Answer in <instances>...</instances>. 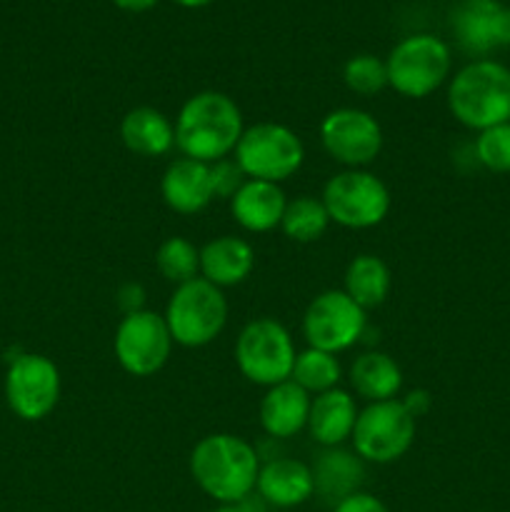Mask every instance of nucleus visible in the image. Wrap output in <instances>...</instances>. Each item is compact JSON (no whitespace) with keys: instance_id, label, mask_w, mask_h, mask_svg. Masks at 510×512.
Here are the masks:
<instances>
[{"instance_id":"6","label":"nucleus","mask_w":510,"mask_h":512,"mask_svg":"<svg viewBox=\"0 0 510 512\" xmlns=\"http://www.w3.org/2000/svg\"><path fill=\"white\" fill-rule=\"evenodd\" d=\"M295 343L288 328L275 318H255L235 340L238 370L255 385L273 388L293 375Z\"/></svg>"},{"instance_id":"29","label":"nucleus","mask_w":510,"mask_h":512,"mask_svg":"<svg viewBox=\"0 0 510 512\" xmlns=\"http://www.w3.org/2000/svg\"><path fill=\"white\" fill-rule=\"evenodd\" d=\"M475 158L493 173H510V123L480 130L475 140Z\"/></svg>"},{"instance_id":"31","label":"nucleus","mask_w":510,"mask_h":512,"mask_svg":"<svg viewBox=\"0 0 510 512\" xmlns=\"http://www.w3.org/2000/svg\"><path fill=\"white\" fill-rule=\"evenodd\" d=\"M333 512H388V508H385V503L380 498L360 490V493H353L350 498L340 500Z\"/></svg>"},{"instance_id":"20","label":"nucleus","mask_w":510,"mask_h":512,"mask_svg":"<svg viewBox=\"0 0 510 512\" xmlns=\"http://www.w3.org/2000/svg\"><path fill=\"white\" fill-rule=\"evenodd\" d=\"M363 478V460L358 458V453H350L343 448H325L313 465L315 493L333 508L340 500L360 493Z\"/></svg>"},{"instance_id":"11","label":"nucleus","mask_w":510,"mask_h":512,"mask_svg":"<svg viewBox=\"0 0 510 512\" xmlns=\"http://www.w3.org/2000/svg\"><path fill=\"white\" fill-rule=\"evenodd\" d=\"M113 348L125 373L135 378H150L168 363L173 335L163 315L153 310H135L120 320Z\"/></svg>"},{"instance_id":"35","label":"nucleus","mask_w":510,"mask_h":512,"mask_svg":"<svg viewBox=\"0 0 510 512\" xmlns=\"http://www.w3.org/2000/svg\"><path fill=\"white\" fill-rule=\"evenodd\" d=\"M178 5H183V8H205V5L215 3V0H175Z\"/></svg>"},{"instance_id":"5","label":"nucleus","mask_w":510,"mask_h":512,"mask_svg":"<svg viewBox=\"0 0 510 512\" xmlns=\"http://www.w3.org/2000/svg\"><path fill=\"white\" fill-rule=\"evenodd\" d=\"M305 160L303 140L280 123H255L243 130L235 145V163L248 180L283 183L293 178Z\"/></svg>"},{"instance_id":"1","label":"nucleus","mask_w":510,"mask_h":512,"mask_svg":"<svg viewBox=\"0 0 510 512\" xmlns=\"http://www.w3.org/2000/svg\"><path fill=\"white\" fill-rule=\"evenodd\" d=\"M243 130V113L235 100L218 90H203L180 108L175 120V145L185 158L210 165L235 153Z\"/></svg>"},{"instance_id":"25","label":"nucleus","mask_w":510,"mask_h":512,"mask_svg":"<svg viewBox=\"0 0 510 512\" xmlns=\"http://www.w3.org/2000/svg\"><path fill=\"white\" fill-rule=\"evenodd\" d=\"M328 225V210H325L323 200L313 198V195L288 200L283 220H280V230L285 233V238L295 240V243H315L323 238Z\"/></svg>"},{"instance_id":"21","label":"nucleus","mask_w":510,"mask_h":512,"mask_svg":"<svg viewBox=\"0 0 510 512\" xmlns=\"http://www.w3.org/2000/svg\"><path fill=\"white\" fill-rule=\"evenodd\" d=\"M120 138L125 148L143 158H158L173 150L175 145V125L160 110L140 105L125 113L120 123Z\"/></svg>"},{"instance_id":"26","label":"nucleus","mask_w":510,"mask_h":512,"mask_svg":"<svg viewBox=\"0 0 510 512\" xmlns=\"http://www.w3.org/2000/svg\"><path fill=\"white\" fill-rule=\"evenodd\" d=\"M340 363L333 353H325V350H315V348H305L295 355V365H293V380L295 385L305 390V393H325V390L338 388L340 383Z\"/></svg>"},{"instance_id":"23","label":"nucleus","mask_w":510,"mask_h":512,"mask_svg":"<svg viewBox=\"0 0 510 512\" xmlns=\"http://www.w3.org/2000/svg\"><path fill=\"white\" fill-rule=\"evenodd\" d=\"M350 385L368 403H383V400H395V395L400 393L403 373L388 353L368 350L350 365Z\"/></svg>"},{"instance_id":"32","label":"nucleus","mask_w":510,"mask_h":512,"mask_svg":"<svg viewBox=\"0 0 510 512\" xmlns=\"http://www.w3.org/2000/svg\"><path fill=\"white\" fill-rule=\"evenodd\" d=\"M120 298V308L125 310V315L128 313H135V310H143V300H145V293L140 285H125V288H120L118 293Z\"/></svg>"},{"instance_id":"7","label":"nucleus","mask_w":510,"mask_h":512,"mask_svg":"<svg viewBox=\"0 0 510 512\" xmlns=\"http://www.w3.org/2000/svg\"><path fill=\"white\" fill-rule=\"evenodd\" d=\"M388 85L405 98H428L450 73V48L430 33L408 35L390 50Z\"/></svg>"},{"instance_id":"16","label":"nucleus","mask_w":510,"mask_h":512,"mask_svg":"<svg viewBox=\"0 0 510 512\" xmlns=\"http://www.w3.org/2000/svg\"><path fill=\"white\" fill-rule=\"evenodd\" d=\"M310 398L293 380L273 385L260 400V425L270 440H288L308 428Z\"/></svg>"},{"instance_id":"27","label":"nucleus","mask_w":510,"mask_h":512,"mask_svg":"<svg viewBox=\"0 0 510 512\" xmlns=\"http://www.w3.org/2000/svg\"><path fill=\"white\" fill-rule=\"evenodd\" d=\"M155 268L173 285L188 283L200 273V248H195V243H190L188 238L173 235L160 243L155 253Z\"/></svg>"},{"instance_id":"14","label":"nucleus","mask_w":510,"mask_h":512,"mask_svg":"<svg viewBox=\"0 0 510 512\" xmlns=\"http://www.w3.org/2000/svg\"><path fill=\"white\" fill-rule=\"evenodd\" d=\"M165 205L180 215H195L215 200L210 165L193 158H178L165 168L160 180Z\"/></svg>"},{"instance_id":"24","label":"nucleus","mask_w":510,"mask_h":512,"mask_svg":"<svg viewBox=\"0 0 510 512\" xmlns=\"http://www.w3.org/2000/svg\"><path fill=\"white\" fill-rule=\"evenodd\" d=\"M390 285H393V275L378 255H358L350 260L348 270H345V293L363 310L383 305L390 293Z\"/></svg>"},{"instance_id":"8","label":"nucleus","mask_w":510,"mask_h":512,"mask_svg":"<svg viewBox=\"0 0 510 512\" xmlns=\"http://www.w3.org/2000/svg\"><path fill=\"white\" fill-rule=\"evenodd\" d=\"M323 205L330 223L350 230L375 228L390 210V193L378 175L363 168H348L333 175L323 188Z\"/></svg>"},{"instance_id":"12","label":"nucleus","mask_w":510,"mask_h":512,"mask_svg":"<svg viewBox=\"0 0 510 512\" xmlns=\"http://www.w3.org/2000/svg\"><path fill=\"white\" fill-rule=\"evenodd\" d=\"M5 400L20 420L38 423L48 418L60 400V370L50 358L20 353L5 373Z\"/></svg>"},{"instance_id":"28","label":"nucleus","mask_w":510,"mask_h":512,"mask_svg":"<svg viewBox=\"0 0 510 512\" xmlns=\"http://www.w3.org/2000/svg\"><path fill=\"white\" fill-rule=\"evenodd\" d=\"M343 80L353 93L375 95L388 85V68H385V60L375 55H355L345 63Z\"/></svg>"},{"instance_id":"18","label":"nucleus","mask_w":510,"mask_h":512,"mask_svg":"<svg viewBox=\"0 0 510 512\" xmlns=\"http://www.w3.org/2000/svg\"><path fill=\"white\" fill-rule=\"evenodd\" d=\"M255 268V250L248 240L220 235L200 248V278L223 288L245 283Z\"/></svg>"},{"instance_id":"15","label":"nucleus","mask_w":510,"mask_h":512,"mask_svg":"<svg viewBox=\"0 0 510 512\" xmlns=\"http://www.w3.org/2000/svg\"><path fill=\"white\" fill-rule=\"evenodd\" d=\"M255 493L273 508H295L315 495L313 468L295 458H270L260 465Z\"/></svg>"},{"instance_id":"17","label":"nucleus","mask_w":510,"mask_h":512,"mask_svg":"<svg viewBox=\"0 0 510 512\" xmlns=\"http://www.w3.org/2000/svg\"><path fill=\"white\" fill-rule=\"evenodd\" d=\"M285 205H288V198L278 183L245 180L243 188L230 198V213L235 223L248 233H268V230L280 228Z\"/></svg>"},{"instance_id":"34","label":"nucleus","mask_w":510,"mask_h":512,"mask_svg":"<svg viewBox=\"0 0 510 512\" xmlns=\"http://www.w3.org/2000/svg\"><path fill=\"white\" fill-rule=\"evenodd\" d=\"M120 10H128V13H145V10L153 8L158 0H113Z\"/></svg>"},{"instance_id":"2","label":"nucleus","mask_w":510,"mask_h":512,"mask_svg":"<svg viewBox=\"0 0 510 512\" xmlns=\"http://www.w3.org/2000/svg\"><path fill=\"white\" fill-rule=\"evenodd\" d=\"M260 455L248 440L230 433L205 435L190 453V475L215 503H240L255 490Z\"/></svg>"},{"instance_id":"3","label":"nucleus","mask_w":510,"mask_h":512,"mask_svg":"<svg viewBox=\"0 0 510 512\" xmlns=\"http://www.w3.org/2000/svg\"><path fill=\"white\" fill-rule=\"evenodd\" d=\"M448 108L458 123L473 130L510 123V70L495 60L465 65L450 80Z\"/></svg>"},{"instance_id":"19","label":"nucleus","mask_w":510,"mask_h":512,"mask_svg":"<svg viewBox=\"0 0 510 512\" xmlns=\"http://www.w3.org/2000/svg\"><path fill=\"white\" fill-rule=\"evenodd\" d=\"M358 413L355 398L348 390L333 388L315 395L308 415L310 438L323 448H340L345 440L353 438Z\"/></svg>"},{"instance_id":"22","label":"nucleus","mask_w":510,"mask_h":512,"mask_svg":"<svg viewBox=\"0 0 510 512\" xmlns=\"http://www.w3.org/2000/svg\"><path fill=\"white\" fill-rule=\"evenodd\" d=\"M503 5L498 0H463L453 10V30L460 48L470 55H485L498 48V15Z\"/></svg>"},{"instance_id":"30","label":"nucleus","mask_w":510,"mask_h":512,"mask_svg":"<svg viewBox=\"0 0 510 512\" xmlns=\"http://www.w3.org/2000/svg\"><path fill=\"white\" fill-rule=\"evenodd\" d=\"M210 180H213L215 198L230 200L240 188H243V183L248 178H245V173L240 170V165L235 163V158L233 160L223 158V160H215V163H210Z\"/></svg>"},{"instance_id":"13","label":"nucleus","mask_w":510,"mask_h":512,"mask_svg":"<svg viewBox=\"0 0 510 512\" xmlns=\"http://www.w3.org/2000/svg\"><path fill=\"white\" fill-rule=\"evenodd\" d=\"M320 143L335 163L365 168L383 150V130L368 110L338 108L330 110L320 123Z\"/></svg>"},{"instance_id":"36","label":"nucleus","mask_w":510,"mask_h":512,"mask_svg":"<svg viewBox=\"0 0 510 512\" xmlns=\"http://www.w3.org/2000/svg\"><path fill=\"white\" fill-rule=\"evenodd\" d=\"M213 512H245V510L240 508L238 503H230V505H218Z\"/></svg>"},{"instance_id":"4","label":"nucleus","mask_w":510,"mask_h":512,"mask_svg":"<svg viewBox=\"0 0 510 512\" xmlns=\"http://www.w3.org/2000/svg\"><path fill=\"white\" fill-rule=\"evenodd\" d=\"M163 318L173 343L183 348H203L223 333L228 323V300L218 285L193 278L175 285Z\"/></svg>"},{"instance_id":"9","label":"nucleus","mask_w":510,"mask_h":512,"mask_svg":"<svg viewBox=\"0 0 510 512\" xmlns=\"http://www.w3.org/2000/svg\"><path fill=\"white\" fill-rule=\"evenodd\" d=\"M418 420L408 413L403 400L368 403L360 410L353 430L355 453L363 463H395L410 450Z\"/></svg>"},{"instance_id":"33","label":"nucleus","mask_w":510,"mask_h":512,"mask_svg":"<svg viewBox=\"0 0 510 512\" xmlns=\"http://www.w3.org/2000/svg\"><path fill=\"white\" fill-rule=\"evenodd\" d=\"M403 405L408 408V413L413 415L415 420L423 418V415L430 410V393L428 390H410V393L405 395Z\"/></svg>"},{"instance_id":"10","label":"nucleus","mask_w":510,"mask_h":512,"mask_svg":"<svg viewBox=\"0 0 510 512\" xmlns=\"http://www.w3.org/2000/svg\"><path fill=\"white\" fill-rule=\"evenodd\" d=\"M365 310L345 290H325L310 300L303 315V335L308 348L343 353L360 343L365 333Z\"/></svg>"}]
</instances>
